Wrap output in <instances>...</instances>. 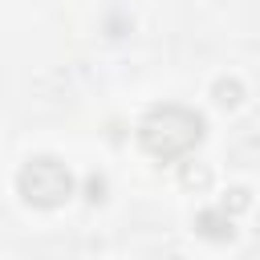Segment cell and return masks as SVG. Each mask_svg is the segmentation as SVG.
<instances>
[{
	"label": "cell",
	"mask_w": 260,
	"mask_h": 260,
	"mask_svg": "<svg viewBox=\"0 0 260 260\" xmlns=\"http://www.w3.org/2000/svg\"><path fill=\"white\" fill-rule=\"evenodd\" d=\"M195 232H199V236H207V240H232V236H236L232 215H223L219 207L199 211V215H195Z\"/></svg>",
	"instance_id": "3957f363"
},
{
	"label": "cell",
	"mask_w": 260,
	"mask_h": 260,
	"mask_svg": "<svg viewBox=\"0 0 260 260\" xmlns=\"http://www.w3.org/2000/svg\"><path fill=\"white\" fill-rule=\"evenodd\" d=\"M244 98V89H240V81H232V77H223V81H215V102L219 106H236Z\"/></svg>",
	"instance_id": "277c9868"
},
{
	"label": "cell",
	"mask_w": 260,
	"mask_h": 260,
	"mask_svg": "<svg viewBox=\"0 0 260 260\" xmlns=\"http://www.w3.org/2000/svg\"><path fill=\"white\" fill-rule=\"evenodd\" d=\"M16 187H20L24 203H32V207H61L73 195V175H69V167L61 158L41 154V158H28L20 167Z\"/></svg>",
	"instance_id": "7a4b0ae2"
},
{
	"label": "cell",
	"mask_w": 260,
	"mask_h": 260,
	"mask_svg": "<svg viewBox=\"0 0 260 260\" xmlns=\"http://www.w3.org/2000/svg\"><path fill=\"white\" fill-rule=\"evenodd\" d=\"M207 183H211L207 167H183V187H207Z\"/></svg>",
	"instance_id": "8992f818"
},
{
	"label": "cell",
	"mask_w": 260,
	"mask_h": 260,
	"mask_svg": "<svg viewBox=\"0 0 260 260\" xmlns=\"http://www.w3.org/2000/svg\"><path fill=\"white\" fill-rule=\"evenodd\" d=\"M248 203H252V199H248V191H244V187H232V191L223 195V207H219V211H223V215H232V211H244Z\"/></svg>",
	"instance_id": "5b68a950"
},
{
	"label": "cell",
	"mask_w": 260,
	"mask_h": 260,
	"mask_svg": "<svg viewBox=\"0 0 260 260\" xmlns=\"http://www.w3.org/2000/svg\"><path fill=\"white\" fill-rule=\"evenodd\" d=\"M199 138H203V118L195 110H187V106H175V102L154 106L142 118V126H138L142 150L154 154V158H162V162L183 158L191 146H199Z\"/></svg>",
	"instance_id": "6da1fadb"
},
{
	"label": "cell",
	"mask_w": 260,
	"mask_h": 260,
	"mask_svg": "<svg viewBox=\"0 0 260 260\" xmlns=\"http://www.w3.org/2000/svg\"><path fill=\"white\" fill-rule=\"evenodd\" d=\"M85 199H89V203H102V199H106V179H102V175H89V179H85Z\"/></svg>",
	"instance_id": "52a82bcc"
}]
</instances>
